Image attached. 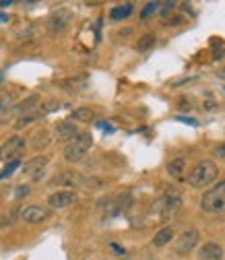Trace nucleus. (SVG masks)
Segmentation results:
<instances>
[{"instance_id": "nucleus-21", "label": "nucleus", "mask_w": 225, "mask_h": 260, "mask_svg": "<svg viewBox=\"0 0 225 260\" xmlns=\"http://www.w3.org/2000/svg\"><path fill=\"white\" fill-rule=\"evenodd\" d=\"M155 42H157V38L153 33H147V35H143V38L138 40V43H136V50L138 52H149L153 45H155Z\"/></svg>"}, {"instance_id": "nucleus-32", "label": "nucleus", "mask_w": 225, "mask_h": 260, "mask_svg": "<svg viewBox=\"0 0 225 260\" xmlns=\"http://www.w3.org/2000/svg\"><path fill=\"white\" fill-rule=\"evenodd\" d=\"M215 155H219V157H225V143H223V145H219V147L215 149Z\"/></svg>"}, {"instance_id": "nucleus-34", "label": "nucleus", "mask_w": 225, "mask_h": 260, "mask_svg": "<svg viewBox=\"0 0 225 260\" xmlns=\"http://www.w3.org/2000/svg\"><path fill=\"white\" fill-rule=\"evenodd\" d=\"M8 21V15H4V13H0V23H6Z\"/></svg>"}, {"instance_id": "nucleus-22", "label": "nucleus", "mask_w": 225, "mask_h": 260, "mask_svg": "<svg viewBox=\"0 0 225 260\" xmlns=\"http://www.w3.org/2000/svg\"><path fill=\"white\" fill-rule=\"evenodd\" d=\"M19 165H21V161L19 159H13V161H8L6 163V168L0 172V180H4V178H8V175H13L15 173V170H19Z\"/></svg>"}, {"instance_id": "nucleus-35", "label": "nucleus", "mask_w": 225, "mask_h": 260, "mask_svg": "<svg viewBox=\"0 0 225 260\" xmlns=\"http://www.w3.org/2000/svg\"><path fill=\"white\" fill-rule=\"evenodd\" d=\"M13 2H10V0H2V2H0V6H10Z\"/></svg>"}, {"instance_id": "nucleus-20", "label": "nucleus", "mask_w": 225, "mask_h": 260, "mask_svg": "<svg viewBox=\"0 0 225 260\" xmlns=\"http://www.w3.org/2000/svg\"><path fill=\"white\" fill-rule=\"evenodd\" d=\"M38 103H40V97L38 95H29L25 101H21L17 108L13 110V112H17V114H23V112H31L33 108H38Z\"/></svg>"}, {"instance_id": "nucleus-31", "label": "nucleus", "mask_w": 225, "mask_h": 260, "mask_svg": "<svg viewBox=\"0 0 225 260\" xmlns=\"http://www.w3.org/2000/svg\"><path fill=\"white\" fill-rule=\"evenodd\" d=\"M25 194H29V188H27V186H19L17 192H15V196H25Z\"/></svg>"}, {"instance_id": "nucleus-10", "label": "nucleus", "mask_w": 225, "mask_h": 260, "mask_svg": "<svg viewBox=\"0 0 225 260\" xmlns=\"http://www.w3.org/2000/svg\"><path fill=\"white\" fill-rule=\"evenodd\" d=\"M75 203H77V194L70 190H58V192L50 194V198H48V205L52 209H66V207H73Z\"/></svg>"}, {"instance_id": "nucleus-13", "label": "nucleus", "mask_w": 225, "mask_h": 260, "mask_svg": "<svg viewBox=\"0 0 225 260\" xmlns=\"http://www.w3.org/2000/svg\"><path fill=\"white\" fill-rule=\"evenodd\" d=\"M56 140H60V143H70L77 134H79V130H77V126L73 124V122H58L56 124Z\"/></svg>"}, {"instance_id": "nucleus-33", "label": "nucleus", "mask_w": 225, "mask_h": 260, "mask_svg": "<svg viewBox=\"0 0 225 260\" xmlns=\"http://www.w3.org/2000/svg\"><path fill=\"white\" fill-rule=\"evenodd\" d=\"M180 103H182V105H180V108H182V110H190V108H192V105H190V103H188L186 99H182Z\"/></svg>"}, {"instance_id": "nucleus-23", "label": "nucleus", "mask_w": 225, "mask_h": 260, "mask_svg": "<svg viewBox=\"0 0 225 260\" xmlns=\"http://www.w3.org/2000/svg\"><path fill=\"white\" fill-rule=\"evenodd\" d=\"M35 120H38V116H35V114H27V116H21L19 120H17V124H15V128H17V130H21V128L29 126V124H31V122H35Z\"/></svg>"}, {"instance_id": "nucleus-29", "label": "nucleus", "mask_w": 225, "mask_h": 260, "mask_svg": "<svg viewBox=\"0 0 225 260\" xmlns=\"http://www.w3.org/2000/svg\"><path fill=\"white\" fill-rule=\"evenodd\" d=\"M97 126H99L101 130H105V132H114V126H110L108 122H103V120H99V122H97Z\"/></svg>"}, {"instance_id": "nucleus-18", "label": "nucleus", "mask_w": 225, "mask_h": 260, "mask_svg": "<svg viewBox=\"0 0 225 260\" xmlns=\"http://www.w3.org/2000/svg\"><path fill=\"white\" fill-rule=\"evenodd\" d=\"M174 238H176V235H174V227H163V229H159L155 233V238H153V246H157V248L168 246Z\"/></svg>"}, {"instance_id": "nucleus-8", "label": "nucleus", "mask_w": 225, "mask_h": 260, "mask_svg": "<svg viewBox=\"0 0 225 260\" xmlns=\"http://www.w3.org/2000/svg\"><path fill=\"white\" fill-rule=\"evenodd\" d=\"M50 215H52V211L45 207H40V205H29L21 211V219L25 223H44L50 219Z\"/></svg>"}, {"instance_id": "nucleus-24", "label": "nucleus", "mask_w": 225, "mask_h": 260, "mask_svg": "<svg viewBox=\"0 0 225 260\" xmlns=\"http://www.w3.org/2000/svg\"><path fill=\"white\" fill-rule=\"evenodd\" d=\"M157 8H159V2H147V4H145V8L140 10V19H149L153 13H155Z\"/></svg>"}, {"instance_id": "nucleus-17", "label": "nucleus", "mask_w": 225, "mask_h": 260, "mask_svg": "<svg viewBox=\"0 0 225 260\" xmlns=\"http://www.w3.org/2000/svg\"><path fill=\"white\" fill-rule=\"evenodd\" d=\"M70 118H73L75 122H83V124H89L95 120V112H93L91 108H77L73 110V114H70Z\"/></svg>"}, {"instance_id": "nucleus-11", "label": "nucleus", "mask_w": 225, "mask_h": 260, "mask_svg": "<svg viewBox=\"0 0 225 260\" xmlns=\"http://www.w3.org/2000/svg\"><path fill=\"white\" fill-rule=\"evenodd\" d=\"M68 21H70V13L66 8H58L52 13V17L48 19V29L52 33H60L68 27Z\"/></svg>"}, {"instance_id": "nucleus-6", "label": "nucleus", "mask_w": 225, "mask_h": 260, "mask_svg": "<svg viewBox=\"0 0 225 260\" xmlns=\"http://www.w3.org/2000/svg\"><path fill=\"white\" fill-rule=\"evenodd\" d=\"M25 149V138L15 134L10 136L6 143L0 147V161H13V159H19V153Z\"/></svg>"}, {"instance_id": "nucleus-37", "label": "nucleus", "mask_w": 225, "mask_h": 260, "mask_svg": "<svg viewBox=\"0 0 225 260\" xmlns=\"http://www.w3.org/2000/svg\"><path fill=\"white\" fill-rule=\"evenodd\" d=\"M4 108V99H0V110H2Z\"/></svg>"}, {"instance_id": "nucleus-26", "label": "nucleus", "mask_w": 225, "mask_h": 260, "mask_svg": "<svg viewBox=\"0 0 225 260\" xmlns=\"http://www.w3.org/2000/svg\"><path fill=\"white\" fill-rule=\"evenodd\" d=\"M110 248L116 252V256H126V250H124L122 246H118V244H110Z\"/></svg>"}, {"instance_id": "nucleus-27", "label": "nucleus", "mask_w": 225, "mask_h": 260, "mask_svg": "<svg viewBox=\"0 0 225 260\" xmlns=\"http://www.w3.org/2000/svg\"><path fill=\"white\" fill-rule=\"evenodd\" d=\"M205 110H209V112H215L217 110V101L215 99H205Z\"/></svg>"}, {"instance_id": "nucleus-16", "label": "nucleus", "mask_w": 225, "mask_h": 260, "mask_svg": "<svg viewBox=\"0 0 225 260\" xmlns=\"http://www.w3.org/2000/svg\"><path fill=\"white\" fill-rule=\"evenodd\" d=\"M135 4L133 2H124V4H118L110 10V19L112 21H124L126 17H130V13H133Z\"/></svg>"}, {"instance_id": "nucleus-19", "label": "nucleus", "mask_w": 225, "mask_h": 260, "mask_svg": "<svg viewBox=\"0 0 225 260\" xmlns=\"http://www.w3.org/2000/svg\"><path fill=\"white\" fill-rule=\"evenodd\" d=\"M50 140H52V134L48 132V130H38L33 136V147L35 149H45L50 145Z\"/></svg>"}, {"instance_id": "nucleus-36", "label": "nucleus", "mask_w": 225, "mask_h": 260, "mask_svg": "<svg viewBox=\"0 0 225 260\" xmlns=\"http://www.w3.org/2000/svg\"><path fill=\"white\" fill-rule=\"evenodd\" d=\"M217 75H219L221 79H225V68H223V70H219V73H217Z\"/></svg>"}, {"instance_id": "nucleus-4", "label": "nucleus", "mask_w": 225, "mask_h": 260, "mask_svg": "<svg viewBox=\"0 0 225 260\" xmlns=\"http://www.w3.org/2000/svg\"><path fill=\"white\" fill-rule=\"evenodd\" d=\"M182 209V198H180V190H168L163 194V198H159L155 203V211L161 219H172L176 217Z\"/></svg>"}, {"instance_id": "nucleus-30", "label": "nucleus", "mask_w": 225, "mask_h": 260, "mask_svg": "<svg viewBox=\"0 0 225 260\" xmlns=\"http://www.w3.org/2000/svg\"><path fill=\"white\" fill-rule=\"evenodd\" d=\"M182 23H184V19H182V17H172L168 23H165V25H182Z\"/></svg>"}, {"instance_id": "nucleus-25", "label": "nucleus", "mask_w": 225, "mask_h": 260, "mask_svg": "<svg viewBox=\"0 0 225 260\" xmlns=\"http://www.w3.org/2000/svg\"><path fill=\"white\" fill-rule=\"evenodd\" d=\"M176 120H178V122H184V124H190V126H198V120H194V118H184V116H178Z\"/></svg>"}, {"instance_id": "nucleus-5", "label": "nucleus", "mask_w": 225, "mask_h": 260, "mask_svg": "<svg viewBox=\"0 0 225 260\" xmlns=\"http://www.w3.org/2000/svg\"><path fill=\"white\" fill-rule=\"evenodd\" d=\"M198 240H200V233L198 229H186L180 238H178L174 242V250L178 256H186V254H190L194 248L198 246Z\"/></svg>"}, {"instance_id": "nucleus-7", "label": "nucleus", "mask_w": 225, "mask_h": 260, "mask_svg": "<svg viewBox=\"0 0 225 260\" xmlns=\"http://www.w3.org/2000/svg\"><path fill=\"white\" fill-rule=\"evenodd\" d=\"M45 168H48V157L38 155V157L29 159L25 165H23L21 173L27 175V178H31V180H42V175L45 173Z\"/></svg>"}, {"instance_id": "nucleus-2", "label": "nucleus", "mask_w": 225, "mask_h": 260, "mask_svg": "<svg viewBox=\"0 0 225 260\" xmlns=\"http://www.w3.org/2000/svg\"><path fill=\"white\" fill-rule=\"evenodd\" d=\"M91 145H93V136L89 132H79L73 140H70V143H66V147H64V159L70 161V163L81 161L89 153Z\"/></svg>"}, {"instance_id": "nucleus-15", "label": "nucleus", "mask_w": 225, "mask_h": 260, "mask_svg": "<svg viewBox=\"0 0 225 260\" xmlns=\"http://www.w3.org/2000/svg\"><path fill=\"white\" fill-rule=\"evenodd\" d=\"M168 173L172 175L174 180H180V178H184V173L188 172V161H186V157H176V159H172L170 163H168Z\"/></svg>"}, {"instance_id": "nucleus-1", "label": "nucleus", "mask_w": 225, "mask_h": 260, "mask_svg": "<svg viewBox=\"0 0 225 260\" xmlns=\"http://www.w3.org/2000/svg\"><path fill=\"white\" fill-rule=\"evenodd\" d=\"M217 175H219L217 163L213 159H203L188 172V182H190L192 188H207L217 180Z\"/></svg>"}, {"instance_id": "nucleus-28", "label": "nucleus", "mask_w": 225, "mask_h": 260, "mask_svg": "<svg viewBox=\"0 0 225 260\" xmlns=\"http://www.w3.org/2000/svg\"><path fill=\"white\" fill-rule=\"evenodd\" d=\"M58 108V103L56 101H50V103H45V108H42V114H48V112H54Z\"/></svg>"}, {"instance_id": "nucleus-12", "label": "nucleus", "mask_w": 225, "mask_h": 260, "mask_svg": "<svg viewBox=\"0 0 225 260\" xmlns=\"http://www.w3.org/2000/svg\"><path fill=\"white\" fill-rule=\"evenodd\" d=\"M223 256H225V250L217 242H207L200 246V250H198L200 260H223Z\"/></svg>"}, {"instance_id": "nucleus-14", "label": "nucleus", "mask_w": 225, "mask_h": 260, "mask_svg": "<svg viewBox=\"0 0 225 260\" xmlns=\"http://www.w3.org/2000/svg\"><path fill=\"white\" fill-rule=\"evenodd\" d=\"M87 85H89L87 75H77V77H68V79L60 81V87H64L66 91H73V93H79L83 89H87Z\"/></svg>"}, {"instance_id": "nucleus-9", "label": "nucleus", "mask_w": 225, "mask_h": 260, "mask_svg": "<svg viewBox=\"0 0 225 260\" xmlns=\"http://www.w3.org/2000/svg\"><path fill=\"white\" fill-rule=\"evenodd\" d=\"M85 180L81 173L77 172H60L56 175V178H52L50 186H62V188H77V186H85Z\"/></svg>"}, {"instance_id": "nucleus-38", "label": "nucleus", "mask_w": 225, "mask_h": 260, "mask_svg": "<svg viewBox=\"0 0 225 260\" xmlns=\"http://www.w3.org/2000/svg\"><path fill=\"white\" fill-rule=\"evenodd\" d=\"M145 260H153V258H145Z\"/></svg>"}, {"instance_id": "nucleus-3", "label": "nucleus", "mask_w": 225, "mask_h": 260, "mask_svg": "<svg viewBox=\"0 0 225 260\" xmlns=\"http://www.w3.org/2000/svg\"><path fill=\"white\" fill-rule=\"evenodd\" d=\"M200 207L205 213H221L225 211V178L215 186L209 188V190L200 198Z\"/></svg>"}]
</instances>
